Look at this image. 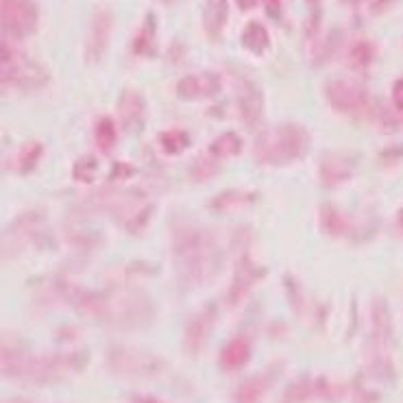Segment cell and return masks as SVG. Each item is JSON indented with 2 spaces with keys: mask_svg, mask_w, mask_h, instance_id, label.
I'll use <instances>...</instances> for the list:
<instances>
[{
  "mask_svg": "<svg viewBox=\"0 0 403 403\" xmlns=\"http://www.w3.org/2000/svg\"><path fill=\"white\" fill-rule=\"evenodd\" d=\"M172 253L185 284H205L222 268V251L214 235L190 222L172 227Z\"/></svg>",
  "mask_w": 403,
  "mask_h": 403,
  "instance_id": "cell-1",
  "label": "cell"
},
{
  "mask_svg": "<svg viewBox=\"0 0 403 403\" xmlns=\"http://www.w3.org/2000/svg\"><path fill=\"white\" fill-rule=\"evenodd\" d=\"M79 364L81 362L77 356H31L27 351H18L11 349L9 345H3V375L11 377V380L50 384L77 371Z\"/></svg>",
  "mask_w": 403,
  "mask_h": 403,
  "instance_id": "cell-2",
  "label": "cell"
},
{
  "mask_svg": "<svg viewBox=\"0 0 403 403\" xmlns=\"http://www.w3.org/2000/svg\"><path fill=\"white\" fill-rule=\"evenodd\" d=\"M310 148V133L295 122H284L264 131L255 142V157L266 166H286L301 159Z\"/></svg>",
  "mask_w": 403,
  "mask_h": 403,
  "instance_id": "cell-3",
  "label": "cell"
},
{
  "mask_svg": "<svg viewBox=\"0 0 403 403\" xmlns=\"http://www.w3.org/2000/svg\"><path fill=\"white\" fill-rule=\"evenodd\" d=\"M0 70H3V85L16 87V90H40L48 83V72L44 70V66H40L24 50H18L9 42H3Z\"/></svg>",
  "mask_w": 403,
  "mask_h": 403,
  "instance_id": "cell-4",
  "label": "cell"
},
{
  "mask_svg": "<svg viewBox=\"0 0 403 403\" xmlns=\"http://www.w3.org/2000/svg\"><path fill=\"white\" fill-rule=\"evenodd\" d=\"M107 364L113 373L127 377H155L163 373V362L140 349L113 347L107 354Z\"/></svg>",
  "mask_w": 403,
  "mask_h": 403,
  "instance_id": "cell-5",
  "label": "cell"
},
{
  "mask_svg": "<svg viewBox=\"0 0 403 403\" xmlns=\"http://www.w3.org/2000/svg\"><path fill=\"white\" fill-rule=\"evenodd\" d=\"M325 94L330 105L340 113H347V116H360V113L369 111L371 107L369 92L354 79H332L325 87Z\"/></svg>",
  "mask_w": 403,
  "mask_h": 403,
  "instance_id": "cell-6",
  "label": "cell"
},
{
  "mask_svg": "<svg viewBox=\"0 0 403 403\" xmlns=\"http://www.w3.org/2000/svg\"><path fill=\"white\" fill-rule=\"evenodd\" d=\"M0 14H3V31L16 40L33 35L40 24V9L33 0H0Z\"/></svg>",
  "mask_w": 403,
  "mask_h": 403,
  "instance_id": "cell-7",
  "label": "cell"
},
{
  "mask_svg": "<svg viewBox=\"0 0 403 403\" xmlns=\"http://www.w3.org/2000/svg\"><path fill=\"white\" fill-rule=\"evenodd\" d=\"M153 319V303L146 295L127 292L111 301L109 321L118 323L120 327H144Z\"/></svg>",
  "mask_w": 403,
  "mask_h": 403,
  "instance_id": "cell-8",
  "label": "cell"
},
{
  "mask_svg": "<svg viewBox=\"0 0 403 403\" xmlns=\"http://www.w3.org/2000/svg\"><path fill=\"white\" fill-rule=\"evenodd\" d=\"M113 31V16L109 9H98L90 20V27L85 33V61L87 64H98L103 61Z\"/></svg>",
  "mask_w": 403,
  "mask_h": 403,
  "instance_id": "cell-9",
  "label": "cell"
},
{
  "mask_svg": "<svg viewBox=\"0 0 403 403\" xmlns=\"http://www.w3.org/2000/svg\"><path fill=\"white\" fill-rule=\"evenodd\" d=\"M61 297H64L68 303L81 312L83 316H90L96 321H109V310H111V299H107L105 295L87 290V288L81 286H61Z\"/></svg>",
  "mask_w": 403,
  "mask_h": 403,
  "instance_id": "cell-10",
  "label": "cell"
},
{
  "mask_svg": "<svg viewBox=\"0 0 403 403\" xmlns=\"http://www.w3.org/2000/svg\"><path fill=\"white\" fill-rule=\"evenodd\" d=\"M222 90V79L216 72H194L185 74L177 83V96L183 100H203L214 98Z\"/></svg>",
  "mask_w": 403,
  "mask_h": 403,
  "instance_id": "cell-11",
  "label": "cell"
},
{
  "mask_svg": "<svg viewBox=\"0 0 403 403\" xmlns=\"http://www.w3.org/2000/svg\"><path fill=\"white\" fill-rule=\"evenodd\" d=\"M336 393H338V388L327 380H323V377H319V380H314V377H299L297 382L288 386L281 403H306L314 397L334 399L338 397Z\"/></svg>",
  "mask_w": 403,
  "mask_h": 403,
  "instance_id": "cell-12",
  "label": "cell"
},
{
  "mask_svg": "<svg viewBox=\"0 0 403 403\" xmlns=\"http://www.w3.org/2000/svg\"><path fill=\"white\" fill-rule=\"evenodd\" d=\"M214 323H216V308L214 306H205L196 316L190 319V323L185 327V334H183V347L187 354L194 356L205 347Z\"/></svg>",
  "mask_w": 403,
  "mask_h": 403,
  "instance_id": "cell-13",
  "label": "cell"
},
{
  "mask_svg": "<svg viewBox=\"0 0 403 403\" xmlns=\"http://www.w3.org/2000/svg\"><path fill=\"white\" fill-rule=\"evenodd\" d=\"M238 109H240V118L249 129H255L262 122L264 94L251 79H242L240 87H238Z\"/></svg>",
  "mask_w": 403,
  "mask_h": 403,
  "instance_id": "cell-14",
  "label": "cell"
},
{
  "mask_svg": "<svg viewBox=\"0 0 403 403\" xmlns=\"http://www.w3.org/2000/svg\"><path fill=\"white\" fill-rule=\"evenodd\" d=\"M356 172V159L345 153H327L321 159V183L325 187H336L349 181Z\"/></svg>",
  "mask_w": 403,
  "mask_h": 403,
  "instance_id": "cell-15",
  "label": "cell"
},
{
  "mask_svg": "<svg viewBox=\"0 0 403 403\" xmlns=\"http://www.w3.org/2000/svg\"><path fill=\"white\" fill-rule=\"evenodd\" d=\"M118 118H120V124L124 127V131H129V133L140 131L144 127V120H146L144 98L133 90L122 92V96L118 100Z\"/></svg>",
  "mask_w": 403,
  "mask_h": 403,
  "instance_id": "cell-16",
  "label": "cell"
},
{
  "mask_svg": "<svg viewBox=\"0 0 403 403\" xmlns=\"http://www.w3.org/2000/svg\"><path fill=\"white\" fill-rule=\"evenodd\" d=\"M277 380V369H268L255 373L253 377L244 380L235 390V403H262L264 395L268 393Z\"/></svg>",
  "mask_w": 403,
  "mask_h": 403,
  "instance_id": "cell-17",
  "label": "cell"
},
{
  "mask_svg": "<svg viewBox=\"0 0 403 403\" xmlns=\"http://www.w3.org/2000/svg\"><path fill=\"white\" fill-rule=\"evenodd\" d=\"M264 277V268L260 266H253V264H244V266L238 268V273L233 275V281L229 286V292H227V303L229 306H238L240 301L251 292V288H253L260 279Z\"/></svg>",
  "mask_w": 403,
  "mask_h": 403,
  "instance_id": "cell-18",
  "label": "cell"
},
{
  "mask_svg": "<svg viewBox=\"0 0 403 403\" xmlns=\"http://www.w3.org/2000/svg\"><path fill=\"white\" fill-rule=\"evenodd\" d=\"M229 20V0H207L203 11V27L209 40H220Z\"/></svg>",
  "mask_w": 403,
  "mask_h": 403,
  "instance_id": "cell-19",
  "label": "cell"
},
{
  "mask_svg": "<svg viewBox=\"0 0 403 403\" xmlns=\"http://www.w3.org/2000/svg\"><path fill=\"white\" fill-rule=\"evenodd\" d=\"M251 360V343L244 336H235L220 351V367L224 371H238Z\"/></svg>",
  "mask_w": 403,
  "mask_h": 403,
  "instance_id": "cell-20",
  "label": "cell"
},
{
  "mask_svg": "<svg viewBox=\"0 0 403 403\" xmlns=\"http://www.w3.org/2000/svg\"><path fill=\"white\" fill-rule=\"evenodd\" d=\"M321 224H323V229L330 233V235H349L351 231H354V224H351L349 216H345L343 211H340L338 207L330 205V203H325L321 207Z\"/></svg>",
  "mask_w": 403,
  "mask_h": 403,
  "instance_id": "cell-21",
  "label": "cell"
},
{
  "mask_svg": "<svg viewBox=\"0 0 403 403\" xmlns=\"http://www.w3.org/2000/svg\"><path fill=\"white\" fill-rule=\"evenodd\" d=\"M242 44L251 53L262 55V53H266L270 46V33L266 31V27H264L262 22H249L242 31Z\"/></svg>",
  "mask_w": 403,
  "mask_h": 403,
  "instance_id": "cell-22",
  "label": "cell"
},
{
  "mask_svg": "<svg viewBox=\"0 0 403 403\" xmlns=\"http://www.w3.org/2000/svg\"><path fill=\"white\" fill-rule=\"evenodd\" d=\"M255 200V194L253 192H244V190H227V192H220L216 198H211L209 207L214 211H231V209H238V207H246Z\"/></svg>",
  "mask_w": 403,
  "mask_h": 403,
  "instance_id": "cell-23",
  "label": "cell"
},
{
  "mask_svg": "<svg viewBox=\"0 0 403 403\" xmlns=\"http://www.w3.org/2000/svg\"><path fill=\"white\" fill-rule=\"evenodd\" d=\"M209 155L216 157V159H224V157H233L242 150V140L240 135L233 133V131H224L220 133L216 140L209 144Z\"/></svg>",
  "mask_w": 403,
  "mask_h": 403,
  "instance_id": "cell-24",
  "label": "cell"
},
{
  "mask_svg": "<svg viewBox=\"0 0 403 403\" xmlns=\"http://www.w3.org/2000/svg\"><path fill=\"white\" fill-rule=\"evenodd\" d=\"M116 124H113L111 118L103 116L98 122H96V127H94V142L98 146L100 153H111V148L116 146Z\"/></svg>",
  "mask_w": 403,
  "mask_h": 403,
  "instance_id": "cell-25",
  "label": "cell"
},
{
  "mask_svg": "<svg viewBox=\"0 0 403 403\" xmlns=\"http://www.w3.org/2000/svg\"><path fill=\"white\" fill-rule=\"evenodd\" d=\"M187 144H190V135L181 129H170V131H163L159 135V146L163 148V153H168V155L183 153Z\"/></svg>",
  "mask_w": 403,
  "mask_h": 403,
  "instance_id": "cell-26",
  "label": "cell"
},
{
  "mask_svg": "<svg viewBox=\"0 0 403 403\" xmlns=\"http://www.w3.org/2000/svg\"><path fill=\"white\" fill-rule=\"evenodd\" d=\"M373 334L377 340H382V343H386L388 336H390V314H388V308L382 299H377L373 303Z\"/></svg>",
  "mask_w": 403,
  "mask_h": 403,
  "instance_id": "cell-27",
  "label": "cell"
},
{
  "mask_svg": "<svg viewBox=\"0 0 403 403\" xmlns=\"http://www.w3.org/2000/svg\"><path fill=\"white\" fill-rule=\"evenodd\" d=\"M44 155V144L42 142H29L18 153V170L20 172H29L37 166V161Z\"/></svg>",
  "mask_w": 403,
  "mask_h": 403,
  "instance_id": "cell-28",
  "label": "cell"
},
{
  "mask_svg": "<svg viewBox=\"0 0 403 403\" xmlns=\"http://www.w3.org/2000/svg\"><path fill=\"white\" fill-rule=\"evenodd\" d=\"M96 172H98V161H96V157L85 155V157H81L77 163H74L72 177L77 179V181H81V183H92L94 177H96Z\"/></svg>",
  "mask_w": 403,
  "mask_h": 403,
  "instance_id": "cell-29",
  "label": "cell"
},
{
  "mask_svg": "<svg viewBox=\"0 0 403 403\" xmlns=\"http://www.w3.org/2000/svg\"><path fill=\"white\" fill-rule=\"evenodd\" d=\"M216 157H200V159H196L192 166H190V177L194 179V181H207V179H211L214 174L218 172V166H216V161H214Z\"/></svg>",
  "mask_w": 403,
  "mask_h": 403,
  "instance_id": "cell-30",
  "label": "cell"
},
{
  "mask_svg": "<svg viewBox=\"0 0 403 403\" xmlns=\"http://www.w3.org/2000/svg\"><path fill=\"white\" fill-rule=\"evenodd\" d=\"M373 57H375V48L369 42H358L349 53L351 64H354L356 68H367L373 61Z\"/></svg>",
  "mask_w": 403,
  "mask_h": 403,
  "instance_id": "cell-31",
  "label": "cell"
},
{
  "mask_svg": "<svg viewBox=\"0 0 403 403\" xmlns=\"http://www.w3.org/2000/svg\"><path fill=\"white\" fill-rule=\"evenodd\" d=\"M153 35H155V29H153V16L146 18V24H142L140 33L135 37V53L137 55H146L150 50V44H153Z\"/></svg>",
  "mask_w": 403,
  "mask_h": 403,
  "instance_id": "cell-32",
  "label": "cell"
},
{
  "mask_svg": "<svg viewBox=\"0 0 403 403\" xmlns=\"http://www.w3.org/2000/svg\"><path fill=\"white\" fill-rule=\"evenodd\" d=\"M393 98H395V105L403 109V79L395 83V87H393Z\"/></svg>",
  "mask_w": 403,
  "mask_h": 403,
  "instance_id": "cell-33",
  "label": "cell"
},
{
  "mask_svg": "<svg viewBox=\"0 0 403 403\" xmlns=\"http://www.w3.org/2000/svg\"><path fill=\"white\" fill-rule=\"evenodd\" d=\"M131 401H133V403H161L159 399L148 397V395H133V397H131Z\"/></svg>",
  "mask_w": 403,
  "mask_h": 403,
  "instance_id": "cell-34",
  "label": "cell"
},
{
  "mask_svg": "<svg viewBox=\"0 0 403 403\" xmlns=\"http://www.w3.org/2000/svg\"><path fill=\"white\" fill-rule=\"evenodd\" d=\"M257 3H260V0H235V5L240 9H253Z\"/></svg>",
  "mask_w": 403,
  "mask_h": 403,
  "instance_id": "cell-35",
  "label": "cell"
},
{
  "mask_svg": "<svg viewBox=\"0 0 403 403\" xmlns=\"http://www.w3.org/2000/svg\"><path fill=\"white\" fill-rule=\"evenodd\" d=\"M279 3H281V0H266V5H268L273 16H277V11H279Z\"/></svg>",
  "mask_w": 403,
  "mask_h": 403,
  "instance_id": "cell-36",
  "label": "cell"
},
{
  "mask_svg": "<svg viewBox=\"0 0 403 403\" xmlns=\"http://www.w3.org/2000/svg\"><path fill=\"white\" fill-rule=\"evenodd\" d=\"M312 9V16H319V7H321V0H306Z\"/></svg>",
  "mask_w": 403,
  "mask_h": 403,
  "instance_id": "cell-37",
  "label": "cell"
},
{
  "mask_svg": "<svg viewBox=\"0 0 403 403\" xmlns=\"http://www.w3.org/2000/svg\"><path fill=\"white\" fill-rule=\"evenodd\" d=\"M375 3H377V5H386V3H388V0H375Z\"/></svg>",
  "mask_w": 403,
  "mask_h": 403,
  "instance_id": "cell-38",
  "label": "cell"
},
{
  "mask_svg": "<svg viewBox=\"0 0 403 403\" xmlns=\"http://www.w3.org/2000/svg\"><path fill=\"white\" fill-rule=\"evenodd\" d=\"M401 220H403V211H401Z\"/></svg>",
  "mask_w": 403,
  "mask_h": 403,
  "instance_id": "cell-39",
  "label": "cell"
}]
</instances>
